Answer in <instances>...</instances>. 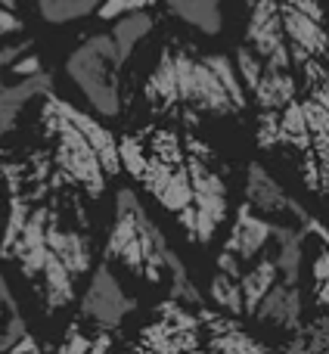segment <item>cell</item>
<instances>
[{
  "mask_svg": "<svg viewBox=\"0 0 329 354\" xmlns=\"http://www.w3.org/2000/svg\"><path fill=\"white\" fill-rule=\"evenodd\" d=\"M147 100L159 112L180 103L189 112L230 115L249 106V91L230 56H199L189 47H164L159 66L147 81Z\"/></svg>",
  "mask_w": 329,
  "mask_h": 354,
  "instance_id": "1",
  "label": "cell"
},
{
  "mask_svg": "<svg viewBox=\"0 0 329 354\" xmlns=\"http://www.w3.org/2000/svg\"><path fill=\"white\" fill-rule=\"evenodd\" d=\"M66 72L97 115L115 118L122 112V59L112 35H91L75 47L66 59Z\"/></svg>",
  "mask_w": 329,
  "mask_h": 354,
  "instance_id": "2",
  "label": "cell"
},
{
  "mask_svg": "<svg viewBox=\"0 0 329 354\" xmlns=\"http://www.w3.org/2000/svg\"><path fill=\"white\" fill-rule=\"evenodd\" d=\"M187 165H189V180H193V208H196L193 243L205 245V243H212L214 230L230 214L227 180L212 165V149L196 134H187Z\"/></svg>",
  "mask_w": 329,
  "mask_h": 354,
  "instance_id": "3",
  "label": "cell"
},
{
  "mask_svg": "<svg viewBox=\"0 0 329 354\" xmlns=\"http://www.w3.org/2000/svg\"><path fill=\"white\" fill-rule=\"evenodd\" d=\"M44 124H47L50 134L56 137L53 162H56V168H59V174L81 183V187L87 189V196L97 199L106 189V168H103V162H100L97 149L91 147V140H87L50 100L44 103Z\"/></svg>",
  "mask_w": 329,
  "mask_h": 354,
  "instance_id": "4",
  "label": "cell"
},
{
  "mask_svg": "<svg viewBox=\"0 0 329 354\" xmlns=\"http://www.w3.org/2000/svg\"><path fill=\"white\" fill-rule=\"evenodd\" d=\"M245 202L255 205L258 212H264V214H274V218H283V221H292V224L308 227V230L317 233L320 243L329 245V230H326L323 221L314 218L305 205H299V202H295L292 196L274 180V174H270L264 165H258V162L249 165V177H245Z\"/></svg>",
  "mask_w": 329,
  "mask_h": 354,
  "instance_id": "5",
  "label": "cell"
},
{
  "mask_svg": "<svg viewBox=\"0 0 329 354\" xmlns=\"http://www.w3.org/2000/svg\"><path fill=\"white\" fill-rule=\"evenodd\" d=\"M205 320L199 311H187L183 301L168 299L159 305V320L143 330L140 348H156V351H196L205 345Z\"/></svg>",
  "mask_w": 329,
  "mask_h": 354,
  "instance_id": "6",
  "label": "cell"
},
{
  "mask_svg": "<svg viewBox=\"0 0 329 354\" xmlns=\"http://www.w3.org/2000/svg\"><path fill=\"white\" fill-rule=\"evenodd\" d=\"M131 311H134V299L124 295L122 283L115 280L109 264L103 261L93 270V280L87 286L84 299H81V317L97 324L100 330H115Z\"/></svg>",
  "mask_w": 329,
  "mask_h": 354,
  "instance_id": "7",
  "label": "cell"
},
{
  "mask_svg": "<svg viewBox=\"0 0 329 354\" xmlns=\"http://www.w3.org/2000/svg\"><path fill=\"white\" fill-rule=\"evenodd\" d=\"M137 199L134 189L122 187L115 196V221H112V233L106 243V261H122L131 274H143V245H140V224H137Z\"/></svg>",
  "mask_w": 329,
  "mask_h": 354,
  "instance_id": "8",
  "label": "cell"
},
{
  "mask_svg": "<svg viewBox=\"0 0 329 354\" xmlns=\"http://www.w3.org/2000/svg\"><path fill=\"white\" fill-rule=\"evenodd\" d=\"M283 218H274V214H264L258 212L255 205L243 202L236 208V218H233V227H230V236L224 243V252L236 255L239 261H255L270 243H274L276 230H280Z\"/></svg>",
  "mask_w": 329,
  "mask_h": 354,
  "instance_id": "9",
  "label": "cell"
},
{
  "mask_svg": "<svg viewBox=\"0 0 329 354\" xmlns=\"http://www.w3.org/2000/svg\"><path fill=\"white\" fill-rule=\"evenodd\" d=\"M47 100L62 112V115L68 118V122L75 124V128L81 131V134L87 137V140H91V147L97 149L100 162H103L106 174H118V171H122V153H118V140L103 128V124L97 122V118H91L87 112L75 109V106H72V103H66V100H56V97H53V91L47 93Z\"/></svg>",
  "mask_w": 329,
  "mask_h": 354,
  "instance_id": "10",
  "label": "cell"
},
{
  "mask_svg": "<svg viewBox=\"0 0 329 354\" xmlns=\"http://www.w3.org/2000/svg\"><path fill=\"white\" fill-rule=\"evenodd\" d=\"M301 314H305V299H301V289L292 286V283H274L267 295L261 299L255 317L261 324H274L280 330H301Z\"/></svg>",
  "mask_w": 329,
  "mask_h": 354,
  "instance_id": "11",
  "label": "cell"
},
{
  "mask_svg": "<svg viewBox=\"0 0 329 354\" xmlns=\"http://www.w3.org/2000/svg\"><path fill=\"white\" fill-rule=\"evenodd\" d=\"M50 91H53V81L47 72L25 75L19 84H0V137L12 131L25 103H31L35 97H47Z\"/></svg>",
  "mask_w": 329,
  "mask_h": 354,
  "instance_id": "12",
  "label": "cell"
},
{
  "mask_svg": "<svg viewBox=\"0 0 329 354\" xmlns=\"http://www.w3.org/2000/svg\"><path fill=\"white\" fill-rule=\"evenodd\" d=\"M239 283H243V308H245V314L255 317L261 299L274 289V283H280V261H276V249H264L261 255L255 258V268L243 270Z\"/></svg>",
  "mask_w": 329,
  "mask_h": 354,
  "instance_id": "13",
  "label": "cell"
},
{
  "mask_svg": "<svg viewBox=\"0 0 329 354\" xmlns=\"http://www.w3.org/2000/svg\"><path fill=\"white\" fill-rule=\"evenodd\" d=\"M202 320H205L208 326V339H205V348H214V351H267V345L258 342L255 336H249V333L243 330V326L236 324V320L230 317H218V314L205 311V308H199Z\"/></svg>",
  "mask_w": 329,
  "mask_h": 354,
  "instance_id": "14",
  "label": "cell"
},
{
  "mask_svg": "<svg viewBox=\"0 0 329 354\" xmlns=\"http://www.w3.org/2000/svg\"><path fill=\"white\" fill-rule=\"evenodd\" d=\"M47 243H50V249L66 261V268L72 270L75 277H81L91 268V239L78 230H62L53 212H50V221H47Z\"/></svg>",
  "mask_w": 329,
  "mask_h": 354,
  "instance_id": "15",
  "label": "cell"
},
{
  "mask_svg": "<svg viewBox=\"0 0 329 354\" xmlns=\"http://www.w3.org/2000/svg\"><path fill=\"white\" fill-rule=\"evenodd\" d=\"M171 16L180 22L193 25V28L205 31V35H218L224 28V12H220V0H164Z\"/></svg>",
  "mask_w": 329,
  "mask_h": 354,
  "instance_id": "16",
  "label": "cell"
},
{
  "mask_svg": "<svg viewBox=\"0 0 329 354\" xmlns=\"http://www.w3.org/2000/svg\"><path fill=\"white\" fill-rule=\"evenodd\" d=\"M153 16H149L147 10H134V12H124V16H118L115 28H112V41H115V50H118V59H122V66L131 59V53L137 50V44L143 41V37L153 31Z\"/></svg>",
  "mask_w": 329,
  "mask_h": 354,
  "instance_id": "17",
  "label": "cell"
},
{
  "mask_svg": "<svg viewBox=\"0 0 329 354\" xmlns=\"http://www.w3.org/2000/svg\"><path fill=\"white\" fill-rule=\"evenodd\" d=\"M25 333H28V326H25V320H22V311H19L6 280L0 277V351H12V345H16Z\"/></svg>",
  "mask_w": 329,
  "mask_h": 354,
  "instance_id": "18",
  "label": "cell"
},
{
  "mask_svg": "<svg viewBox=\"0 0 329 354\" xmlns=\"http://www.w3.org/2000/svg\"><path fill=\"white\" fill-rule=\"evenodd\" d=\"M100 3L103 0H37V12L50 25H66V22H75V19H84L91 12H97Z\"/></svg>",
  "mask_w": 329,
  "mask_h": 354,
  "instance_id": "19",
  "label": "cell"
},
{
  "mask_svg": "<svg viewBox=\"0 0 329 354\" xmlns=\"http://www.w3.org/2000/svg\"><path fill=\"white\" fill-rule=\"evenodd\" d=\"M212 299H214V305H220L224 311L245 314V308H243V283H239V277H230V274H224V270H218L214 280H212Z\"/></svg>",
  "mask_w": 329,
  "mask_h": 354,
  "instance_id": "20",
  "label": "cell"
},
{
  "mask_svg": "<svg viewBox=\"0 0 329 354\" xmlns=\"http://www.w3.org/2000/svg\"><path fill=\"white\" fill-rule=\"evenodd\" d=\"M289 351H329V314L314 324L295 330V339L286 345Z\"/></svg>",
  "mask_w": 329,
  "mask_h": 354,
  "instance_id": "21",
  "label": "cell"
},
{
  "mask_svg": "<svg viewBox=\"0 0 329 354\" xmlns=\"http://www.w3.org/2000/svg\"><path fill=\"white\" fill-rule=\"evenodd\" d=\"M100 348H109V336L106 330H100L97 339H87L78 333V324L68 326V339L59 345V351H100Z\"/></svg>",
  "mask_w": 329,
  "mask_h": 354,
  "instance_id": "22",
  "label": "cell"
},
{
  "mask_svg": "<svg viewBox=\"0 0 329 354\" xmlns=\"http://www.w3.org/2000/svg\"><path fill=\"white\" fill-rule=\"evenodd\" d=\"M162 3V0H103L100 3V16L103 19H118L124 12H134V10H149V6Z\"/></svg>",
  "mask_w": 329,
  "mask_h": 354,
  "instance_id": "23",
  "label": "cell"
},
{
  "mask_svg": "<svg viewBox=\"0 0 329 354\" xmlns=\"http://www.w3.org/2000/svg\"><path fill=\"white\" fill-rule=\"evenodd\" d=\"M22 53H31V44L28 41H19V44H10V47H0V68L3 66H12Z\"/></svg>",
  "mask_w": 329,
  "mask_h": 354,
  "instance_id": "24",
  "label": "cell"
},
{
  "mask_svg": "<svg viewBox=\"0 0 329 354\" xmlns=\"http://www.w3.org/2000/svg\"><path fill=\"white\" fill-rule=\"evenodd\" d=\"M12 75H19V78H25V75H35V72H41V59H37L35 53L31 56H19L16 62H12Z\"/></svg>",
  "mask_w": 329,
  "mask_h": 354,
  "instance_id": "25",
  "label": "cell"
},
{
  "mask_svg": "<svg viewBox=\"0 0 329 354\" xmlns=\"http://www.w3.org/2000/svg\"><path fill=\"white\" fill-rule=\"evenodd\" d=\"M22 31V19L12 16L10 6H0V35H16Z\"/></svg>",
  "mask_w": 329,
  "mask_h": 354,
  "instance_id": "26",
  "label": "cell"
},
{
  "mask_svg": "<svg viewBox=\"0 0 329 354\" xmlns=\"http://www.w3.org/2000/svg\"><path fill=\"white\" fill-rule=\"evenodd\" d=\"M16 351H41V345H37V339L31 336V333H25V336L12 345V354H16Z\"/></svg>",
  "mask_w": 329,
  "mask_h": 354,
  "instance_id": "27",
  "label": "cell"
},
{
  "mask_svg": "<svg viewBox=\"0 0 329 354\" xmlns=\"http://www.w3.org/2000/svg\"><path fill=\"white\" fill-rule=\"evenodd\" d=\"M0 6H10V10H12V6H16V0H0Z\"/></svg>",
  "mask_w": 329,
  "mask_h": 354,
  "instance_id": "28",
  "label": "cell"
},
{
  "mask_svg": "<svg viewBox=\"0 0 329 354\" xmlns=\"http://www.w3.org/2000/svg\"><path fill=\"white\" fill-rule=\"evenodd\" d=\"M0 84H3V81H0Z\"/></svg>",
  "mask_w": 329,
  "mask_h": 354,
  "instance_id": "29",
  "label": "cell"
}]
</instances>
